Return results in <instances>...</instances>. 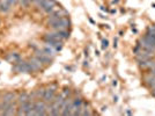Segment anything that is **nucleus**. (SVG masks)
Instances as JSON below:
<instances>
[{
	"instance_id": "obj_1",
	"label": "nucleus",
	"mask_w": 155,
	"mask_h": 116,
	"mask_svg": "<svg viewBox=\"0 0 155 116\" xmlns=\"http://www.w3.org/2000/svg\"><path fill=\"white\" fill-rule=\"evenodd\" d=\"M138 44L140 45L144 50L155 53V38H154L153 35H150V34L146 33V34H145V35L139 40Z\"/></svg>"
},
{
	"instance_id": "obj_2",
	"label": "nucleus",
	"mask_w": 155,
	"mask_h": 116,
	"mask_svg": "<svg viewBox=\"0 0 155 116\" xmlns=\"http://www.w3.org/2000/svg\"><path fill=\"white\" fill-rule=\"evenodd\" d=\"M71 26H72V22L70 20V18L65 16V18H61L59 20H57L54 23H52L50 28L52 30H64V29H70Z\"/></svg>"
},
{
	"instance_id": "obj_3",
	"label": "nucleus",
	"mask_w": 155,
	"mask_h": 116,
	"mask_svg": "<svg viewBox=\"0 0 155 116\" xmlns=\"http://www.w3.org/2000/svg\"><path fill=\"white\" fill-rule=\"evenodd\" d=\"M12 71L16 73H29V66H28V60L20 59L12 66Z\"/></svg>"
},
{
	"instance_id": "obj_4",
	"label": "nucleus",
	"mask_w": 155,
	"mask_h": 116,
	"mask_svg": "<svg viewBox=\"0 0 155 116\" xmlns=\"http://www.w3.org/2000/svg\"><path fill=\"white\" fill-rule=\"evenodd\" d=\"M46 102L43 101H35L34 109L29 113V115H46Z\"/></svg>"
},
{
	"instance_id": "obj_5",
	"label": "nucleus",
	"mask_w": 155,
	"mask_h": 116,
	"mask_svg": "<svg viewBox=\"0 0 155 116\" xmlns=\"http://www.w3.org/2000/svg\"><path fill=\"white\" fill-rule=\"evenodd\" d=\"M35 53H34V56L43 64V65H51L52 64V60H53V58L49 57V56H46L44 52L42 51V49H36V50L34 51Z\"/></svg>"
},
{
	"instance_id": "obj_6",
	"label": "nucleus",
	"mask_w": 155,
	"mask_h": 116,
	"mask_svg": "<svg viewBox=\"0 0 155 116\" xmlns=\"http://www.w3.org/2000/svg\"><path fill=\"white\" fill-rule=\"evenodd\" d=\"M57 6H58V4H57L56 0H48V1H45L44 4H43V6L41 7V9H42L44 13H46V14H51L56 9L59 8V7H57Z\"/></svg>"
},
{
	"instance_id": "obj_7",
	"label": "nucleus",
	"mask_w": 155,
	"mask_h": 116,
	"mask_svg": "<svg viewBox=\"0 0 155 116\" xmlns=\"http://www.w3.org/2000/svg\"><path fill=\"white\" fill-rule=\"evenodd\" d=\"M16 98H17V94L15 92H6L5 94L1 95L0 101L6 102V103H13V102H16Z\"/></svg>"
},
{
	"instance_id": "obj_8",
	"label": "nucleus",
	"mask_w": 155,
	"mask_h": 116,
	"mask_svg": "<svg viewBox=\"0 0 155 116\" xmlns=\"http://www.w3.org/2000/svg\"><path fill=\"white\" fill-rule=\"evenodd\" d=\"M54 96H56V91H54V89H52L51 87L45 88V93H44V96H43V100H44L46 103H50V102L53 101Z\"/></svg>"
},
{
	"instance_id": "obj_9",
	"label": "nucleus",
	"mask_w": 155,
	"mask_h": 116,
	"mask_svg": "<svg viewBox=\"0 0 155 116\" xmlns=\"http://www.w3.org/2000/svg\"><path fill=\"white\" fill-rule=\"evenodd\" d=\"M12 5L9 2V0H0V13L2 14H7L12 9Z\"/></svg>"
},
{
	"instance_id": "obj_10",
	"label": "nucleus",
	"mask_w": 155,
	"mask_h": 116,
	"mask_svg": "<svg viewBox=\"0 0 155 116\" xmlns=\"http://www.w3.org/2000/svg\"><path fill=\"white\" fill-rule=\"evenodd\" d=\"M20 59H21V56H20V53H17V52H11V53H8L7 56L5 57V60H7V62L12 63V64L19 62Z\"/></svg>"
},
{
	"instance_id": "obj_11",
	"label": "nucleus",
	"mask_w": 155,
	"mask_h": 116,
	"mask_svg": "<svg viewBox=\"0 0 155 116\" xmlns=\"http://www.w3.org/2000/svg\"><path fill=\"white\" fill-rule=\"evenodd\" d=\"M27 101H29V93L28 92H21L17 94V98H16L17 105H22Z\"/></svg>"
},
{
	"instance_id": "obj_12",
	"label": "nucleus",
	"mask_w": 155,
	"mask_h": 116,
	"mask_svg": "<svg viewBox=\"0 0 155 116\" xmlns=\"http://www.w3.org/2000/svg\"><path fill=\"white\" fill-rule=\"evenodd\" d=\"M42 51L44 52L46 56H49V57H51V58L56 57V50H54L52 47H50V45H46V47H44V48L42 49Z\"/></svg>"
},
{
	"instance_id": "obj_13",
	"label": "nucleus",
	"mask_w": 155,
	"mask_h": 116,
	"mask_svg": "<svg viewBox=\"0 0 155 116\" xmlns=\"http://www.w3.org/2000/svg\"><path fill=\"white\" fill-rule=\"evenodd\" d=\"M57 31H58L60 40H61L63 42H64V41H66V40H68V38H70V36H71V33H70V30H68V29H64V30H57Z\"/></svg>"
},
{
	"instance_id": "obj_14",
	"label": "nucleus",
	"mask_w": 155,
	"mask_h": 116,
	"mask_svg": "<svg viewBox=\"0 0 155 116\" xmlns=\"http://www.w3.org/2000/svg\"><path fill=\"white\" fill-rule=\"evenodd\" d=\"M83 103H85V101H83V99L82 98H75V99H73V107H72V109H76V108H81L82 106H83Z\"/></svg>"
},
{
	"instance_id": "obj_15",
	"label": "nucleus",
	"mask_w": 155,
	"mask_h": 116,
	"mask_svg": "<svg viewBox=\"0 0 155 116\" xmlns=\"http://www.w3.org/2000/svg\"><path fill=\"white\" fill-rule=\"evenodd\" d=\"M44 93H45V88H43V87H41V88L36 89V91H35V95H36L37 100H39V99H43V96H44Z\"/></svg>"
},
{
	"instance_id": "obj_16",
	"label": "nucleus",
	"mask_w": 155,
	"mask_h": 116,
	"mask_svg": "<svg viewBox=\"0 0 155 116\" xmlns=\"http://www.w3.org/2000/svg\"><path fill=\"white\" fill-rule=\"evenodd\" d=\"M45 1H48V0H34V1H33V4H34L37 8H39V9H41V7L43 6V4H44Z\"/></svg>"
},
{
	"instance_id": "obj_17",
	"label": "nucleus",
	"mask_w": 155,
	"mask_h": 116,
	"mask_svg": "<svg viewBox=\"0 0 155 116\" xmlns=\"http://www.w3.org/2000/svg\"><path fill=\"white\" fill-rule=\"evenodd\" d=\"M108 47H109V41L108 40H102V49L105 50Z\"/></svg>"
},
{
	"instance_id": "obj_18",
	"label": "nucleus",
	"mask_w": 155,
	"mask_h": 116,
	"mask_svg": "<svg viewBox=\"0 0 155 116\" xmlns=\"http://www.w3.org/2000/svg\"><path fill=\"white\" fill-rule=\"evenodd\" d=\"M117 84H118V82H117V80H116V79H113V80H112V86H113V87H116V86H117Z\"/></svg>"
},
{
	"instance_id": "obj_19",
	"label": "nucleus",
	"mask_w": 155,
	"mask_h": 116,
	"mask_svg": "<svg viewBox=\"0 0 155 116\" xmlns=\"http://www.w3.org/2000/svg\"><path fill=\"white\" fill-rule=\"evenodd\" d=\"M88 60H85V62H83V67H88Z\"/></svg>"
},
{
	"instance_id": "obj_20",
	"label": "nucleus",
	"mask_w": 155,
	"mask_h": 116,
	"mask_svg": "<svg viewBox=\"0 0 155 116\" xmlns=\"http://www.w3.org/2000/svg\"><path fill=\"white\" fill-rule=\"evenodd\" d=\"M113 48H117V38L113 40Z\"/></svg>"
},
{
	"instance_id": "obj_21",
	"label": "nucleus",
	"mask_w": 155,
	"mask_h": 116,
	"mask_svg": "<svg viewBox=\"0 0 155 116\" xmlns=\"http://www.w3.org/2000/svg\"><path fill=\"white\" fill-rule=\"evenodd\" d=\"M101 11H103V12H108V9L104 7V6H101Z\"/></svg>"
},
{
	"instance_id": "obj_22",
	"label": "nucleus",
	"mask_w": 155,
	"mask_h": 116,
	"mask_svg": "<svg viewBox=\"0 0 155 116\" xmlns=\"http://www.w3.org/2000/svg\"><path fill=\"white\" fill-rule=\"evenodd\" d=\"M88 50H85V56H86V57H88Z\"/></svg>"
},
{
	"instance_id": "obj_23",
	"label": "nucleus",
	"mask_w": 155,
	"mask_h": 116,
	"mask_svg": "<svg viewBox=\"0 0 155 116\" xmlns=\"http://www.w3.org/2000/svg\"><path fill=\"white\" fill-rule=\"evenodd\" d=\"M152 95H153V96H155V88H153V89H152Z\"/></svg>"
},
{
	"instance_id": "obj_24",
	"label": "nucleus",
	"mask_w": 155,
	"mask_h": 116,
	"mask_svg": "<svg viewBox=\"0 0 155 116\" xmlns=\"http://www.w3.org/2000/svg\"><path fill=\"white\" fill-rule=\"evenodd\" d=\"M113 101L117 102V101H118V98H117V96H113Z\"/></svg>"
},
{
	"instance_id": "obj_25",
	"label": "nucleus",
	"mask_w": 155,
	"mask_h": 116,
	"mask_svg": "<svg viewBox=\"0 0 155 116\" xmlns=\"http://www.w3.org/2000/svg\"><path fill=\"white\" fill-rule=\"evenodd\" d=\"M119 0H112V4H118Z\"/></svg>"
},
{
	"instance_id": "obj_26",
	"label": "nucleus",
	"mask_w": 155,
	"mask_h": 116,
	"mask_svg": "<svg viewBox=\"0 0 155 116\" xmlns=\"http://www.w3.org/2000/svg\"><path fill=\"white\" fill-rule=\"evenodd\" d=\"M150 73H152V74H154V76H155V69H153V70H150Z\"/></svg>"
},
{
	"instance_id": "obj_27",
	"label": "nucleus",
	"mask_w": 155,
	"mask_h": 116,
	"mask_svg": "<svg viewBox=\"0 0 155 116\" xmlns=\"http://www.w3.org/2000/svg\"><path fill=\"white\" fill-rule=\"evenodd\" d=\"M95 55H96V56H98V55H100V52H98V50H95Z\"/></svg>"
}]
</instances>
